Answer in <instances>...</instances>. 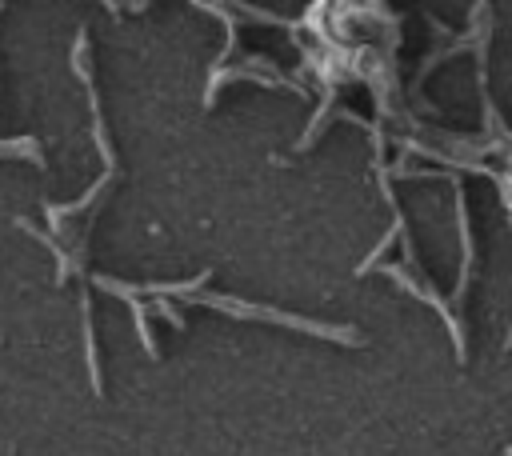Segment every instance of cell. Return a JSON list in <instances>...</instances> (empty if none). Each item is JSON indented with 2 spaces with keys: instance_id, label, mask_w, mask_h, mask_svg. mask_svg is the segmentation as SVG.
Segmentation results:
<instances>
[{
  "instance_id": "1",
  "label": "cell",
  "mask_w": 512,
  "mask_h": 456,
  "mask_svg": "<svg viewBox=\"0 0 512 456\" xmlns=\"http://www.w3.org/2000/svg\"><path fill=\"white\" fill-rule=\"evenodd\" d=\"M200 288V276L196 284H148L144 292H156V296H184L188 304H208V308H220L228 316H244V320H276V324H288V328H300V332H312V336H328L336 344H360L356 328H336V324H316V320H304V316H292V312H272L264 304H244L236 296H216V292H196Z\"/></svg>"
},
{
  "instance_id": "2",
  "label": "cell",
  "mask_w": 512,
  "mask_h": 456,
  "mask_svg": "<svg viewBox=\"0 0 512 456\" xmlns=\"http://www.w3.org/2000/svg\"><path fill=\"white\" fill-rule=\"evenodd\" d=\"M0 156H24L32 164H44V152H40V144L32 136H24V140H0Z\"/></svg>"
}]
</instances>
